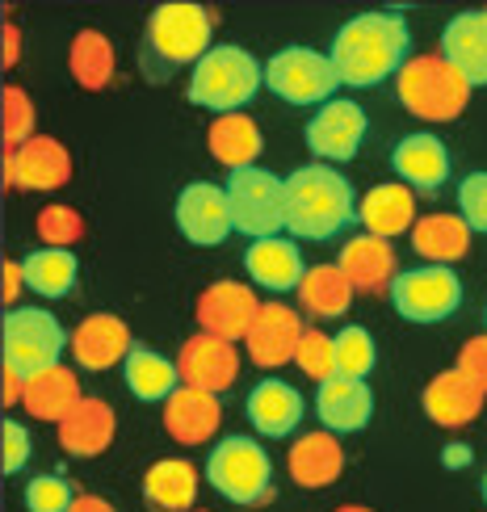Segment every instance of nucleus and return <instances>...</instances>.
Returning a JSON list of instances; mask_svg holds the SVG:
<instances>
[{
    "label": "nucleus",
    "instance_id": "obj_1",
    "mask_svg": "<svg viewBox=\"0 0 487 512\" xmlns=\"http://www.w3.org/2000/svg\"><path fill=\"white\" fill-rule=\"evenodd\" d=\"M408 21L404 13L391 9H374V13H357L349 17L341 30L332 34V68L341 76V84L353 89H370V84L399 76V68L408 63Z\"/></svg>",
    "mask_w": 487,
    "mask_h": 512
},
{
    "label": "nucleus",
    "instance_id": "obj_2",
    "mask_svg": "<svg viewBox=\"0 0 487 512\" xmlns=\"http://www.w3.org/2000/svg\"><path fill=\"white\" fill-rule=\"evenodd\" d=\"M357 219L353 185L332 164H303L286 177V231L299 240H328Z\"/></svg>",
    "mask_w": 487,
    "mask_h": 512
},
{
    "label": "nucleus",
    "instance_id": "obj_3",
    "mask_svg": "<svg viewBox=\"0 0 487 512\" xmlns=\"http://www.w3.org/2000/svg\"><path fill=\"white\" fill-rule=\"evenodd\" d=\"M210 55V13L189 0L160 5L143 30V68L160 76L168 68H198Z\"/></svg>",
    "mask_w": 487,
    "mask_h": 512
},
{
    "label": "nucleus",
    "instance_id": "obj_4",
    "mask_svg": "<svg viewBox=\"0 0 487 512\" xmlns=\"http://www.w3.org/2000/svg\"><path fill=\"white\" fill-rule=\"evenodd\" d=\"M399 105L420 122H454L471 101V84L446 55H416L395 76Z\"/></svg>",
    "mask_w": 487,
    "mask_h": 512
},
{
    "label": "nucleus",
    "instance_id": "obj_5",
    "mask_svg": "<svg viewBox=\"0 0 487 512\" xmlns=\"http://www.w3.org/2000/svg\"><path fill=\"white\" fill-rule=\"evenodd\" d=\"M261 84L265 68L244 47H210V55L189 72V101L215 114H240Z\"/></svg>",
    "mask_w": 487,
    "mask_h": 512
},
{
    "label": "nucleus",
    "instance_id": "obj_6",
    "mask_svg": "<svg viewBox=\"0 0 487 512\" xmlns=\"http://www.w3.org/2000/svg\"><path fill=\"white\" fill-rule=\"evenodd\" d=\"M206 483L231 504L261 508L273 500V466L261 441L252 437H223L206 458Z\"/></svg>",
    "mask_w": 487,
    "mask_h": 512
},
{
    "label": "nucleus",
    "instance_id": "obj_7",
    "mask_svg": "<svg viewBox=\"0 0 487 512\" xmlns=\"http://www.w3.org/2000/svg\"><path fill=\"white\" fill-rule=\"evenodd\" d=\"M72 345V336L63 332V324L42 311V307H13L5 311V324H0V353H5V366L21 370V374H38L59 366L63 349Z\"/></svg>",
    "mask_w": 487,
    "mask_h": 512
},
{
    "label": "nucleus",
    "instance_id": "obj_8",
    "mask_svg": "<svg viewBox=\"0 0 487 512\" xmlns=\"http://www.w3.org/2000/svg\"><path fill=\"white\" fill-rule=\"evenodd\" d=\"M227 198L240 236L269 240L286 231V177H273L265 168H240L227 173Z\"/></svg>",
    "mask_w": 487,
    "mask_h": 512
},
{
    "label": "nucleus",
    "instance_id": "obj_9",
    "mask_svg": "<svg viewBox=\"0 0 487 512\" xmlns=\"http://www.w3.org/2000/svg\"><path fill=\"white\" fill-rule=\"evenodd\" d=\"M265 84L290 105H328L341 89L332 59L311 47H282L265 63Z\"/></svg>",
    "mask_w": 487,
    "mask_h": 512
},
{
    "label": "nucleus",
    "instance_id": "obj_10",
    "mask_svg": "<svg viewBox=\"0 0 487 512\" xmlns=\"http://www.w3.org/2000/svg\"><path fill=\"white\" fill-rule=\"evenodd\" d=\"M391 303L408 324H441L462 307V282L450 265L404 269L391 286Z\"/></svg>",
    "mask_w": 487,
    "mask_h": 512
},
{
    "label": "nucleus",
    "instance_id": "obj_11",
    "mask_svg": "<svg viewBox=\"0 0 487 512\" xmlns=\"http://www.w3.org/2000/svg\"><path fill=\"white\" fill-rule=\"evenodd\" d=\"M257 315H261V298L252 286L244 282H210L202 294H198V303H194V319H198V328L206 336H219V340H248L252 324H257Z\"/></svg>",
    "mask_w": 487,
    "mask_h": 512
},
{
    "label": "nucleus",
    "instance_id": "obj_12",
    "mask_svg": "<svg viewBox=\"0 0 487 512\" xmlns=\"http://www.w3.org/2000/svg\"><path fill=\"white\" fill-rule=\"evenodd\" d=\"M173 219L181 227V236L189 244H198V248H219L231 236V231H236L227 185H215V181L185 185L177 206H173Z\"/></svg>",
    "mask_w": 487,
    "mask_h": 512
},
{
    "label": "nucleus",
    "instance_id": "obj_13",
    "mask_svg": "<svg viewBox=\"0 0 487 512\" xmlns=\"http://www.w3.org/2000/svg\"><path fill=\"white\" fill-rule=\"evenodd\" d=\"M5 189H30V194H51L72 181V152L51 135H34L26 147L5 152Z\"/></svg>",
    "mask_w": 487,
    "mask_h": 512
},
{
    "label": "nucleus",
    "instance_id": "obj_14",
    "mask_svg": "<svg viewBox=\"0 0 487 512\" xmlns=\"http://www.w3.org/2000/svg\"><path fill=\"white\" fill-rule=\"evenodd\" d=\"M307 147L320 164H345L366 139V110L357 101H328L307 122Z\"/></svg>",
    "mask_w": 487,
    "mask_h": 512
},
{
    "label": "nucleus",
    "instance_id": "obj_15",
    "mask_svg": "<svg viewBox=\"0 0 487 512\" xmlns=\"http://www.w3.org/2000/svg\"><path fill=\"white\" fill-rule=\"evenodd\" d=\"M177 370H181V387H194V391H206V395H219L227 391L231 382L240 374V353L231 340H219V336H189L181 353H177Z\"/></svg>",
    "mask_w": 487,
    "mask_h": 512
},
{
    "label": "nucleus",
    "instance_id": "obj_16",
    "mask_svg": "<svg viewBox=\"0 0 487 512\" xmlns=\"http://www.w3.org/2000/svg\"><path fill=\"white\" fill-rule=\"evenodd\" d=\"M131 349H135L131 328H126V319H118L110 311L80 319L76 332H72V361L80 370H93V374L122 366V361L131 357Z\"/></svg>",
    "mask_w": 487,
    "mask_h": 512
},
{
    "label": "nucleus",
    "instance_id": "obj_17",
    "mask_svg": "<svg viewBox=\"0 0 487 512\" xmlns=\"http://www.w3.org/2000/svg\"><path fill=\"white\" fill-rule=\"evenodd\" d=\"M303 319L294 307L286 303H261V315L257 324H252L244 349L252 357V366L261 370H278L286 366V361H294V353H299V340H303Z\"/></svg>",
    "mask_w": 487,
    "mask_h": 512
},
{
    "label": "nucleus",
    "instance_id": "obj_18",
    "mask_svg": "<svg viewBox=\"0 0 487 512\" xmlns=\"http://www.w3.org/2000/svg\"><path fill=\"white\" fill-rule=\"evenodd\" d=\"M487 391L475 387V382L462 370H441L437 378H429L425 395H420V408L437 424V429H467L471 420L483 416Z\"/></svg>",
    "mask_w": 487,
    "mask_h": 512
},
{
    "label": "nucleus",
    "instance_id": "obj_19",
    "mask_svg": "<svg viewBox=\"0 0 487 512\" xmlns=\"http://www.w3.org/2000/svg\"><path fill=\"white\" fill-rule=\"evenodd\" d=\"M315 416L324 420L328 433H357L366 429L374 416V391L366 378H345L336 374L328 382H320V395H315Z\"/></svg>",
    "mask_w": 487,
    "mask_h": 512
},
{
    "label": "nucleus",
    "instance_id": "obj_20",
    "mask_svg": "<svg viewBox=\"0 0 487 512\" xmlns=\"http://www.w3.org/2000/svg\"><path fill=\"white\" fill-rule=\"evenodd\" d=\"M55 433H59V445H63L68 454H76V458H97V454H105V450L114 445L118 416H114V408H110L105 399H89V395H84L76 408L55 424Z\"/></svg>",
    "mask_w": 487,
    "mask_h": 512
},
{
    "label": "nucleus",
    "instance_id": "obj_21",
    "mask_svg": "<svg viewBox=\"0 0 487 512\" xmlns=\"http://www.w3.org/2000/svg\"><path fill=\"white\" fill-rule=\"evenodd\" d=\"M391 168L399 173L408 189H420V194H433V189L446 185L450 177V152L446 143L429 131H416V135H404L395 143L391 152Z\"/></svg>",
    "mask_w": 487,
    "mask_h": 512
},
{
    "label": "nucleus",
    "instance_id": "obj_22",
    "mask_svg": "<svg viewBox=\"0 0 487 512\" xmlns=\"http://www.w3.org/2000/svg\"><path fill=\"white\" fill-rule=\"evenodd\" d=\"M286 471L290 479L307 487V492H320V487H332L345 471V450H341V437L320 429V433H307L290 445L286 454Z\"/></svg>",
    "mask_w": 487,
    "mask_h": 512
},
{
    "label": "nucleus",
    "instance_id": "obj_23",
    "mask_svg": "<svg viewBox=\"0 0 487 512\" xmlns=\"http://www.w3.org/2000/svg\"><path fill=\"white\" fill-rule=\"evenodd\" d=\"M244 412L261 437H290L303 420V395L282 378H261L257 387L248 391Z\"/></svg>",
    "mask_w": 487,
    "mask_h": 512
},
{
    "label": "nucleus",
    "instance_id": "obj_24",
    "mask_svg": "<svg viewBox=\"0 0 487 512\" xmlns=\"http://www.w3.org/2000/svg\"><path fill=\"white\" fill-rule=\"evenodd\" d=\"M244 269L257 286L282 294V290H299V282L307 277L303 252L286 236H269V240H252L244 252Z\"/></svg>",
    "mask_w": 487,
    "mask_h": 512
},
{
    "label": "nucleus",
    "instance_id": "obj_25",
    "mask_svg": "<svg viewBox=\"0 0 487 512\" xmlns=\"http://www.w3.org/2000/svg\"><path fill=\"white\" fill-rule=\"evenodd\" d=\"M341 273L349 277V286L357 294H383L395 286V248L391 240H378V236H353L345 248H341Z\"/></svg>",
    "mask_w": 487,
    "mask_h": 512
},
{
    "label": "nucleus",
    "instance_id": "obj_26",
    "mask_svg": "<svg viewBox=\"0 0 487 512\" xmlns=\"http://www.w3.org/2000/svg\"><path fill=\"white\" fill-rule=\"evenodd\" d=\"M441 55L467 76L471 89L487 84V9L450 17V26L441 30Z\"/></svg>",
    "mask_w": 487,
    "mask_h": 512
},
{
    "label": "nucleus",
    "instance_id": "obj_27",
    "mask_svg": "<svg viewBox=\"0 0 487 512\" xmlns=\"http://www.w3.org/2000/svg\"><path fill=\"white\" fill-rule=\"evenodd\" d=\"M357 219H362L366 236H378V240L404 236V231L416 227V194L404 181L374 185L370 194L357 202Z\"/></svg>",
    "mask_w": 487,
    "mask_h": 512
},
{
    "label": "nucleus",
    "instance_id": "obj_28",
    "mask_svg": "<svg viewBox=\"0 0 487 512\" xmlns=\"http://www.w3.org/2000/svg\"><path fill=\"white\" fill-rule=\"evenodd\" d=\"M223 424L219 395H206L194 387H177L173 399L164 403V429L181 445H202L206 437H215Z\"/></svg>",
    "mask_w": 487,
    "mask_h": 512
},
{
    "label": "nucleus",
    "instance_id": "obj_29",
    "mask_svg": "<svg viewBox=\"0 0 487 512\" xmlns=\"http://www.w3.org/2000/svg\"><path fill=\"white\" fill-rule=\"evenodd\" d=\"M143 500L152 512H194L198 466L185 458H160L143 475Z\"/></svg>",
    "mask_w": 487,
    "mask_h": 512
},
{
    "label": "nucleus",
    "instance_id": "obj_30",
    "mask_svg": "<svg viewBox=\"0 0 487 512\" xmlns=\"http://www.w3.org/2000/svg\"><path fill=\"white\" fill-rule=\"evenodd\" d=\"M471 223L462 215H420L412 227V248L425 265H454L471 252Z\"/></svg>",
    "mask_w": 487,
    "mask_h": 512
},
{
    "label": "nucleus",
    "instance_id": "obj_31",
    "mask_svg": "<svg viewBox=\"0 0 487 512\" xmlns=\"http://www.w3.org/2000/svg\"><path fill=\"white\" fill-rule=\"evenodd\" d=\"M80 399H84V395H80L76 370L51 366V370H38V374L26 378V399H21V408H26V416H34V420L59 424Z\"/></svg>",
    "mask_w": 487,
    "mask_h": 512
},
{
    "label": "nucleus",
    "instance_id": "obj_32",
    "mask_svg": "<svg viewBox=\"0 0 487 512\" xmlns=\"http://www.w3.org/2000/svg\"><path fill=\"white\" fill-rule=\"evenodd\" d=\"M206 147L227 173H240V168H252V160L261 156V126L252 122L244 110L240 114H219L206 131Z\"/></svg>",
    "mask_w": 487,
    "mask_h": 512
},
{
    "label": "nucleus",
    "instance_id": "obj_33",
    "mask_svg": "<svg viewBox=\"0 0 487 512\" xmlns=\"http://www.w3.org/2000/svg\"><path fill=\"white\" fill-rule=\"evenodd\" d=\"M122 378H126V391L143 403H168L173 391L181 387V370L177 361H168L164 353L147 349V345H135L131 357L122 361Z\"/></svg>",
    "mask_w": 487,
    "mask_h": 512
},
{
    "label": "nucleus",
    "instance_id": "obj_34",
    "mask_svg": "<svg viewBox=\"0 0 487 512\" xmlns=\"http://www.w3.org/2000/svg\"><path fill=\"white\" fill-rule=\"evenodd\" d=\"M114 68H118V55H114V42L105 38L101 30H80L68 47V72L80 89L89 93H101L105 84L114 80Z\"/></svg>",
    "mask_w": 487,
    "mask_h": 512
},
{
    "label": "nucleus",
    "instance_id": "obj_35",
    "mask_svg": "<svg viewBox=\"0 0 487 512\" xmlns=\"http://www.w3.org/2000/svg\"><path fill=\"white\" fill-rule=\"evenodd\" d=\"M353 286L349 277L341 273V265H311L307 277L299 282V303L307 315L315 319H336L353 307Z\"/></svg>",
    "mask_w": 487,
    "mask_h": 512
},
{
    "label": "nucleus",
    "instance_id": "obj_36",
    "mask_svg": "<svg viewBox=\"0 0 487 512\" xmlns=\"http://www.w3.org/2000/svg\"><path fill=\"white\" fill-rule=\"evenodd\" d=\"M26 286L38 294V298H68L80 282V265H76V252L68 248H34L26 261Z\"/></svg>",
    "mask_w": 487,
    "mask_h": 512
},
{
    "label": "nucleus",
    "instance_id": "obj_37",
    "mask_svg": "<svg viewBox=\"0 0 487 512\" xmlns=\"http://www.w3.org/2000/svg\"><path fill=\"white\" fill-rule=\"evenodd\" d=\"M34 122L38 114L30 93L21 84H5V93H0V139H5V152H17V147L34 139Z\"/></svg>",
    "mask_w": 487,
    "mask_h": 512
},
{
    "label": "nucleus",
    "instance_id": "obj_38",
    "mask_svg": "<svg viewBox=\"0 0 487 512\" xmlns=\"http://www.w3.org/2000/svg\"><path fill=\"white\" fill-rule=\"evenodd\" d=\"M34 231H38L42 248H68L72 252L84 240V215L72 206H63V202H51V206L38 210Z\"/></svg>",
    "mask_w": 487,
    "mask_h": 512
},
{
    "label": "nucleus",
    "instance_id": "obj_39",
    "mask_svg": "<svg viewBox=\"0 0 487 512\" xmlns=\"http://www.w3.org/2000/svg\"><path fill=\"white\" fill-rule=\"evenodd\" d=\"M336 340V374L345 378H366L378 361V349H374V336L362 328V324H349L332 336Z\"/></svg>",
    "mask_w": 487,
    "mask_h": 512
},
{
    "label": "nucleus",
    "instance_id": "obj_40",
    "mask_svg": "<svg viewBox=\"0 0 487 512\" xmlns=\"http://www.w3.org/2000/svg\"><path fill=\"white\" fill-rule=\"evenodd\" d=\"M294 366L315 382L336 378V340L320 328H307L303 340H299V353H294Z\"/></svg>",
    "mask_w": 487,
    "mask_h": 512
},
{
    "label": "nucleus",
    "instance_id": "obj_41",
    "mask_svg": "<svg viewBox=\"0 0 487 512\" xmlns=\"http://www.w3.org/2000/svg\"><path fill=\"white\" fill-rule=\"evenodd\" d=\"M76 504L72 487L59 475H34L26 483V512H68Z\"/></svg>",
    "mask_w": 487,
    "mask_h": 512
},
{
    "label": "nucleus",
    "instance_id": "obj_42",
    "mask_svg": "<svg viewBox=\"0 0 487 512\" xmlns=\"http://www.w3.org/2000/svg\"><path fill=\"white\" fill-rule=\"evenodd\" d=\"M30 433H26V424L21 420H5L0 424V471L5 475H17L21 466L30 462Z\"/></svg>",
    "mask_w": 487,
    "mask_h": 512
},
{
    "label": "nucleus",
    "instance_id": "obj_43",
    "mask_svg": "<svg viewBox=\"0 0 487 512\" xmlns=\"http://www.w3.org/2000/svg\"><path fill=\"white\" fill-rule=\"evenodd\" d=\"M458 215L471 223V231H487V173H471L458 185Z\"/></svg>",
    "mask_w": 487,
    "mask_h": 512
},
{
    "label": "nucleus",
    "instance_id": "obj_44",
    "mask_svg": "<svg viewBox=\"0 0 487 512\" xmlns=\"http://www.w3.org/2000/svg\"><path fill=\"white\" fill-rule=\"evenodd\" d=\"M454 370L467 374L475 387L487 391V336H471L467 345L458 349V361H454Z\"/></svg>",
    "mask_w": 487,
    "mask_h": 512
},
{
    "label": "nucleus",
    "instance_id": "obj_45",
    "mask_svg": "<svg viewBox=\"0 0 487 512\" xmlns=\"http://www.w3.org/2000/svg\"><path fill=\"white\" fill-rule=\"evenodd\" d=\"M21 290H30L26 286V269H21V261H5V265H0V298H5L9 311L17 307Z\"/></svg>",
    "mask_w": 487,
    "mask_h": 512
},
{
    "label": "nucleus",
    "instance_id": "obj_46",
    "mask_svg": "<svg viewBox=\"0 0 487 512\" xmlns=\"http://www.w3.org/2000/svg\"><path fill=\"white\" fill-rule=\"evenodd\" d=\"M0 399H5V408H21V399H26V374L5 366V374H0Z\"/></svg>",
    "mask_w": 487,
    "mask_h": 512
},
{
    "label": "nucleus",
    "instance_id": "obj_47",
    "mask_svg": "<svg viewBox=\"0 0 487 512\" xmlns=\"http://www.w3.org/2000/svg\"><path fill=\"white\" fill-rule=\"evenodd\" d=\"M17 59H21V30L13 21H5V26H0V63L17 68Z\"/></svg>",
    "mask_w": 487,
    "mask_h": 512
},
{
    "label": "nucleus",
    "instance_id": "obj_48",
    "mask_svg": "<svg viewBox=\"0 0 487 512\" xmlns=\"http://www.w3.org/2000/svg\"><path fill=\"white\" fill-rule=\"evenodd\" d=\"M471 462V450L462 441H454V445H446V450H441V466H450V471H462V466Z\"/></svg>",
    "mask_w": 487,
    "mask_h": 512
},
{
    "label": "nucleus",
    "instance_id": "obj_49",
    "mask_svg": "<svg viewBox=\"0 0 487 512\" xmlns=\"http://www.w3.org/2000/svg\"><path fill=\"white\" fill-rule=\"evenodd\" d=\"M68 512H118L105 496H76V504Z\"/></svg>",
    "mask_w": 487,
    "mask_h": 512
},
{
    "label": "nucleus",
    "instance_id": "obj_50",
    "mask_svg": "<svg viewBox=\"0 0 487 512\" xmlns=\"http://www.w3.org/2000/svg\"><path fill=\"white\" fill-rule=\"evenodd\" d=\"M336 512H374V508H366V504H341Z\"/></svg>",
    "mask_w": 487,
    "mask_h": 512
},
{
    "label": "nucleus",
    "instance_id": "obj_51",
    "mask_svg": "<svg viewBox=\"0 0 487 512\" xmlns=\"http://www.w3.org/2000/svg\"><path fill=\"white\" fill-rule=\"evenodd\" d=\"M483 500H487V475H483Z\"/></svg>",
    "mask_w": 487,
    "mask_h": 512
},
{
    "label": "nucleus",
    "instance_id": "obj_52",
    "mask_svg": "<svg viewBox=\"0 0 487 512\" xmlns=\"http://www.w3.org/2000/svg\"><path fill=\"white\" fill-rule=\"evenodd\" d=\"M194 512H202V508H194Z\"/></svg>",
    "mask_w": 487,
    "mask_h": 512
}]
</instances>
